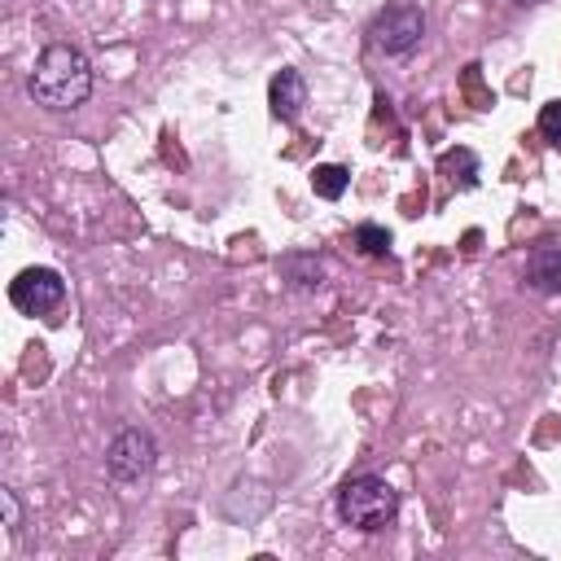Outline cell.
Instances as JSON below:
<instances>
[{"instance_id":"6da1fadb","label":"cell","mask_w":561,"mask_h":561,"mask_svg":"<svg viewBox=\"0 0 561 561\" xmlns=\"http://www.w3.org/2000/svg\"><path fill=\"white\" fill-rule=\"evenodd\" d=\"M26 92L35 96V105H44L53 114L79 110L92 96V61L75 44H48L31 66Z\"/></svg>"},{"instance_id":"7a4b0ae2","label":"cell","mask_w":561,"mask_h":561,"mask_svg":"<svg viewBox=\"0 0 561 561\" xmlns=\"http://www.w3.org/2000/svg\"><path fill=\"white\" fill-rule=\"evenodd\" d=\"M337 517L355 530H386L394 517H399V491L377 478V473H355L337 486V500H333Z\"/></svg>"},{"instance_id":"3957f363","label":"cell","mask_w":561,"mask_h":561,"mask_svg":"<svg viewBox=\"0 0 561 561\" xmlns=\"http://www.w3.org/2000/svg\"><path fill=\"white\" fill-rule=\"evenodd\" d=\"M153 465H158V443H153V434L140 430V425L118 430V434L110 438V447H105V473H110V482H118V486L145 482V478L153 473Z\"/></svg>"},{"instance_id":"277c9868","label":"cell","mask_w":561,"mask_h":561,"mask_svg":"<svg viewBox=\"0 0 561 561\" xmlns=\"http://www.w3.org/2000/svg\"><path fill=\"white\" fill-rule=\"evenodd\" d=\"M421 35H425V13L416 4H386L368 26L373 48L386 57H408L421 44Z\"/></svg>"},{"instance_id":"5b68a950","label":"cell","mask_w":561,"mask_h":561,"mask_svg":"<svg viewBox=\"0 0 561 561\" xmlns=\"http://www.w3.org/2000/svg\"><path fill=\"white\" fill-rule=\"evenodd\" d=\"M9 302L22 311V316H53L61 302H66V280L61 272L53 267H26L13 276L9 285Z\"/></svg>"},{"instance_id":"8992f818","label":"cell","mask_w":561,"mask_h":561,"mask_svg":"<svg viewBox=\"0 0 561 561\" xmlns=\"http://www.w3.org/2000/svg\"><path fill=\"white\" fill-rule=\"evenodd\" d=\"M267 105L280 123H294L307 105V79L298 70H276L272 83H267Z\"/></svg>"},{"instance_id":"52a82bcc","label":"cell","mask_w":561,"mask_h":561,"mask_svg":"<svg viewBox=\"0 0 561 561\" xmlns=\"http://www.w3.org/2000/svg\"><path fill=\"white\" fill-rule=\"evenodd\" d=\"M526 285L535 294H561V241H543L526 259Z\"/></svg>"},{"instance_id":"ba28073f","label":"cell","mask_w":561,"mask_h":561,"mask_svg":"<svg viewBox=\"0 0 561 561\" xmlns=\"http://www.w3.org/2000/svg\"><path fill=\"white\" fill-rule=\"evenodd\" d=\"M438 171L447 175V184H451V188H460V193H465V188H473V184H478V153H473V149H465V145H460V149H447V153L438 158Z\"/></svg>"},{"instance_id":"9c48e42d","label":"cell","mask_w":561,"mask_h":561,"mask_svg":"<svg viewBox=\"0 0 561 561\" xmlns=\"http://www.w3.org/2000/svg\"><path fill=\"white\" fill-rule=\"evenodd\" d=\"M346 184H351V175H346V167H337V162H320V167L311 171V188H316V197H324V202H337V197L346 193Z\"/></svg>"},{"instance_id":"30bf717a","label":"cell","mask_w":561,"mask_h":561,"mask_svg":"<svg viewBox=\"0 0 561 561\" xmlns=\"http://www.w3.org/2000/svg\"><path fill=\"white\" fill-rule=\"evenodd\" d=\"M390 232L381 228V224H359L355 228V245H359V254H368V259H381V254H390Z\"/></svg>"},{"instance_id":"8fae6325","label":"cell","mask_w":561,"mask_h":561,"mask_svg":"<svg viewBox=\"0 0 561 561\" xmlns=\"http://www.w3.org/2000/svg\"><path fill=\"white\" fill-rule=\"evenodd\" d=\"M0 513H4V535L18 539V530H22V504H18V491L13 486H0Z\"/></svg>"},{"instance_id":"7c38bea8","label":"cell","mask_w":561,"mask_h":561,"mask_svg":"<svg viewBox=\"0 0 561 561\" xmlns=\"http://www.w3.org/2000/svg\"><path fill=\"white\" fill-rule=\"evenodd\" d=\"M539 136H543L548 145H561V101H548V105L539 110Z\"/></svg>"},{"instance_id":"4fadbf2b","label":"cell","mask_w":561,"mask_h":561,"mask_svg":"<svg viewBox=\"0 0 561 561\" xmlns=\"http://www.w3.org/2000/svg\"><path fill=\"white\" fill-rule=\"evenodd\" d=\"M522 4H526V0H522Z\"/></svg>"}]
</instances>
